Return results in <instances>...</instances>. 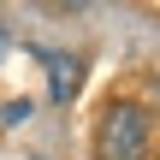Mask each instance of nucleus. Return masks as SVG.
<instances>
[{"label":"nucleus","mask_w":160,"mask_h":160,"mask_svg":"<svg viewBox=\"0 0 160 160\" xmlns=\"http://www.w3.org/2000/svg\"><path fill=\"white\" fill-rule=\"evenodd\" d=\"M95 154L101 160H148V113L137 101H113L95 125Z\"/></svg>","instance_id":"f257e3e1"},{"label":"nucleus","mask_w":160,"mask_h":160,"mask_svg":"<svg viewBox=\"0 0 160 160\" xmlns=\"http://www.w3.org/2000/svg\"><path fill=\"white\" fill-rule=\"evenodd\" d=\"M42 65H48V95H53V101H71V95H77V71H83V65H77L71 53H42Z\"/></svg>","instance_id":"f03ea898"},{"label":"nucleus","mask_w":160,"mask_h":160,"mask_svg":"<svg viewBox=\"0 0 160 160\" xmlns=\"http://www.w3.org/2000/svg\"><path fill=\"white\" fill-rule=\"evenodd\" d=\"M30 113H36V107H30V101H6V107H0V125H24V119H30Z\"/></svg>","instance_id":"7ed1b4c3"},{"label":"nucleus","mask_w":160,"mask_h":160,"mask_svg":"<svg viewBox=\"0 0 160 160\" xmlns=\"http://www.w3.org/2000/svg\"><path fill=\"white\" fill-rule=\"evenodd\" d=\"M0 53H6V30H0Z\"/></svg>","instance_id":"20e7f679"}]
</instances>
